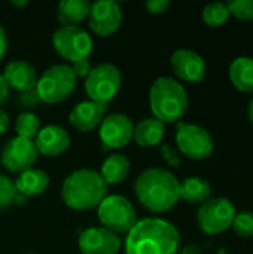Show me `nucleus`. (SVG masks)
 <instances>
[{
  "label": "nucleus",
  "mask_w": 253,
  "mask_h": 254,
  "mask_svg": "<svg viewBox=\"0 0 253 254\" xmlns=\"http://www.w3.org/2000/svg\"><path fill=\"white\" fill-rule=\"evenodd\" d=\"M180 244L177 228L158 217L137 220L127 234L125 254H176Z\"/></svg>",
  "instance_id": "1"
},
{
  "label": "nucleus",
  "mask_w": 253,
  "mask_h": 254,
  "mask_svg": "<svg viewBox=\"0 0 253 254\" xmlns=\"http://www.w3.org/2000/svg\"><path fill=\"white\" fill-rule=\"evenodd\" d=\"M134 193L146 210L166 213L180 199V182L169 170L151 167L137 176Z\"/></svg>",
  "instance_id": "2"
},
{
  "label": "nucleus",
  "mask_w": 253,
  "mask_h": 254,
  "mask_svg": "<svg viewBox=\"0 0 253 254\" xmlns=\"http://www.w3.org/2000/svg\"><path fill=\"white\" fill-rule=\"evenodd\" d=\"M107 196V185L100 173L91 168H79L70 173L61 186L63 202L75 211L97 208Z\"/></svg>",
  "instance_id": "3"
},
{
  "label": "nucleus",
  "mask_w": 253,
  "mask_h": 254,
  "mask_svg": "<svg viewBox=\"0 0 253 254\" xmlns=\"http://www.w3.org/2000/svg\"><path fill=\"white\" fill-rule=\"evenodd\" d=\"M149 104L154 118L163 124L180 122L188 110L189 98L185 86L173 77H158L149 91Z\"/></svg>",
  "instance_id": "4"
},
{
  "label": "nucleus",
  "mask_w": 253,
  "mask_h": 254,
  "mask_svg": "<svg viewBox=\"0 0 253 254\" xmlns=\"http://www.w3.org/2000/svg\"><path fill=\"white\" fill-rule=\"evenodd\" d=\"M76 76L69 64H54L46 68L36 83L39 100L46 104H58L67 100L76 89Z\"/></svg>",
  "instance_id": "5"
},
{
  "label": "nucleus",
  "mask_w": 253,
  "mask_h": 254,
  "mask_svg": "<svg viewBox=\"0 0 253 254\" xmlns=\"http://www.w3.org/2000/svg\"><path fill=\"white\" fill-rule=\"evenodd\" d=\"M121 85V70L115 64L103 63L91 68V71L85 77L84 88L91 101L107 106L109 101H112L119 92Z\"/></svg>",
  "instance_id": "6"
},
{
  "label": "nucleus",
  "mask_w": 253,
  "mask_h": 254,
  "mask_svg": "<svg viewBox=\"0 0 253 254\" xmlns=\"http://www.w3.org/2000/svg\"><path fill=\"white\" fill-rule=\"evenodd\" d=\"M97 214L103 228L116 235L128 234L137 223L133 204L121 195L106 196L97 207Z\"/></svg>",
  "instance_id": "7"
},
{
  "label": "nucleus",
  "mask_w": 253,
  "mask_h": 254,
  "mask_svg": "<svg viewBox=\"0 0 253 254\" xmlns=\"http://www.w3.org/2000/svg\"><path fill=\"white\" fill-rule=\"evenodd\" d=\"M55 52L69 63L88 60L92 52V39L86 30L79 25H61L52 34Z\"/></svg>",
  "instance_id": "8"
},
{
  "label": "nucleus",
  "mask_w": 253,
  "mask_h": 254,
  "mask_svg": "<svg viewBox=\"0 0 253 254\" xmlns=\"http://www.w3.org/2000/svg\"><path fill=\"white\" fill-rule=\"evenodd\" d=\"M237 211L227 198H210L197 213L198 228L207 235H219L233 226Z\"/></svg>",
  "instance_id": "9"
},
{
  "label": "nucleus",
  "mask_w": 253,
  "mask_h": 254,
  "mask_svg": "<svg viewBox=\"0 0 253 254\" xmlns=\"http://www.w3.org/2000/svg\"><path fill=\"white\" fill-rule=\"evenodd\" d=\"M176 144L180 155L192 161L207 159L215 149L213 138L207 129L195 124L177 122Z\"/></svg>",
  "instance_id": "10"
},
{
  "label": "nucleus",
  "mask_w": 253,
  "mask_h": 254,
  "mask_svg": "<svg viewBox=\"0 0 253 254\" xmlns=\"http://www.w3.org/2000/svg\"><path fill=\"white\" fill-rule=\"evenodd\" d=\"M37 155L39 153L33 140L15 137L4 144L0 155V162L7 171L21 174L36 164Z\"/></svg>",
  "instance_id": "11"
},
{
  "label": "nucleus",
  "mask_w": 253,
  "mask_h": 254,
  "mask_svg": "<svg viewBox=\"0 0 253 254\" xmlns=\"http://www.w3.org/2000/svg\"><path fill=\"white\" fill-rule=\"evenodd\" d=\"M88 22L97 36L109 37L115 34L122 24V9L115 0H97L91 3Z\"/></svg>",
  "instance_id": "12"
},
{
  "label": "nucleus",
  "mask_w": 253,
  "mask_h": 254,
  "mask_svg": "<svg viewBox=\"0 0 253 254\" xmlns=\"http://www.w3.org/2000/svg\"><path fill=\"white\" fill-rule=\"evenodd\" d=\"M133 121L124 113H110L100 124V140L106 147L121 149L133 140Z\"/></svg>",
  "instance_id": "13"
},
{
  "label": "nucleus",
  "mask_w": 253,
  "mask_h": 254,
  "mask_svg": "<svg viewBox=\"0 0 253 254\" xmlns=\"http://www.w3.org/2000/svg\"><path fill=\"white\" fill-rule=\"evenodd\" d=\"M174 74L189 83H200L206 79L207 65L203 57L191 49H177L170 58Z\"/></svg>",
  "instance_id": "14"
},
{
  "label": "nucleus",
  "mask_w": 253,
  "mask_h": 254,
  "mask_svg": "<svg viewBox=\"0 0 253 254\" xmlns=\"http://www.w3.org/2000/svg\"><path fill=\"white\" fill-rule=\"evenodd\" d=\"M82 254H118L121 250L119 235L101 228H88L79 237Z\"/></svg>",
  "instance_id": "15"
},
{
  "label": "nucleus",
  "mask_w": 253,
  "mask_h": 254,
  "mask_svg": "<svg viewBox=\"0 0 253 254\" xmlns=\"http://www.w3.org/2000/svg\"><path fill=\"white\" fill-rule=\"evenodd\" d=\"M33 141L36 144L37 153L48 158H57L69 149L70 135L64 128L58 125H48L40 128L37 137Z\"/></svg>",
  "instance_id": "16"
},
{
  "label": "nucleus",
  "mask_w": 253,
  "mask_h": 254,
  "mask_svg": "<svg viewBox=\"0 0 253 254\" xmlns=\"http://www.w3.org/2000/svg\"><path fill=\"white\" fill-rule=\"evenodd\" d=\"M107 106L106 104H98L94 101H82L78 103L70 115H69V122L70 125L81 132H89L100 127L104 115H106Z\"/></svg>",
  "instance_id": "17"
},
{
  "label": "nucleus",
  "mask_w": 253,
  "mask_h": 254,
  "mask_svg": "<svg viewBox=\"0 0 253 254\" xmlns=\"http://www.w3.org/2000/svg\"><path fill=\"white\" fill-rule=\"evenodd\" d=\"M1 76L9 89H15L24 94L36 89V83H37L36 70L30 63L24 60H13L7 63Z\"/></svg>",
  "instance_id": "18"
},
{
  "label": "nucleus",
  "mask_w": 253,
  "mask_h": 254,
  "mask_svg": "<svg viewBox=\"0 0 253 254\" xmlns=\"http://www.w3.org/2000/svg\"><path fill=\"white\" fill-rule=\"evenodd\" d=\"M164 132L166 124L155 118H145L134 127L133 138L140 147H154L163 141Z\"/></svg>",
  "instance_id": "19"
},
{
  "label": "nucleus",
  "mask_w": 253,
  "mask_h": 254,
  "mask_svg": "<svg viewBox=\"0 0 253 254\" xmlns=\"http://www.w3.org/2000/svg\"><path fill=\"white\" fill-rule=\"evenodd\" d=\"M49 186V176L42 170L30 168L18 176L15 180L16 192L24 196H37L42 195Z\"/></svg>",
  "instance_id": "20"
},
{
  "label": "nucleus",
  "mask_w": 253,
  "mask_h": 254,
  "mask_svg": "<svg viewBox=\"0 0 253 254\" xmlns=\"http://www.w3.org/2000/svg\"><path fill=\"white\" fill-rule=\"evenodd\" d=\"M228 76L234 88L242 92L253 94V58L252 57H237L228 70Z\"/></svg>",
  "instance_id": "21"
},
{
  "label": "nucleus",
  "mask_w": 253,
  "mask_h": 254,
  "mask_svg": "<svg viewBox=\"0 0 253 254\" xmlns=\"http://www.w3.org/2000/svg\"><path fill=\"white\" fill-rule=\"evenodd\" d=\"M212 196V186L203 177H188L180 183V199L192 205H203Z\"/></svg>",
  "instance_id": "22"
},
{
  "label": "nucleus",
  "mask_w": 253,
  "mask_h": 254,
  "mask_svg": "<svg viewBox=\"0 0 253 254\" xmlns=\"http://www.w3.org/2000/svg\"><path fill=\"white\" fill-rule=\"evenodd\" d=\"M89 9L88 0H63L57 4V19L63 25H78L88 18Z\"/></svg>",
  "instance_id": "23"
},
{
  "label": "nucleus",
  "mask_w": 253,
  "mask_h": 254,
  "mask_svg": "<svg viewBox=\"0 0 253 254\" xmlns=\"http://www.w3.org/2000/svg\"><path fill=\"white\" fill-rule=\"evenodd\" d=\"M128 173H130V161L125 155H121V153L109 155L104 159L101 170H100V176L107 186L124 182Z\"/></svg>",
  "instance_id": "24"
},
{
  "label": "nucleus",
  "mask_w": 253,
  "mask_h": 254,
  "mask_svg": "<svg viewBox=\"0 0 253 254\" xmlns=\"http://www.w3.org/2000/svg\"><path fill=\"white\" fill-rule=\"evenodd\" d=\"M231 13L228 4L224 1H213L209 3L203 9V21L209 27H221L228 22Z\"/></svg>",
  "instance_id": "25"
},
{
  "label": "nucleus",
  "mask_w": 253,
  "mask_h": 254,
  "mask_svg": "<svg viewBox=\"0 0 253 254\" xmlns=\"http://www.w3.org/2000/svg\"><path fill=\"white\" fill-rule=\"evenodd\" d=\"M15 131H16L18 137L33 140L37 137V134L40 131V121L34 113L24 112L15 121Z\"/></svg>",
  "instance_id": "26"
},
{
  "label": "nucleus",
  "mask_w": 253,
  "mask_h": 254,
  "mask_svg": "<svg viewBox=\"0 0 253 254\" xmlns=\"http://www.w3.org/2000/svg\"><path fill=\"white\" fill-rule=\"evenodd\" d=\"M231 228L240 238H246V240L253 238V211L237 213Z\"/></svg>",
  "instance_id": "27"
},
{
  "label": "nucleus",
  "mask_w": 253,
  "mask_h": 254,
  "mask_svg": "<svg viewBox=\"0 0 253 254\" xmlns=\"http://www.w3.org/2000/svg\"><path fill=\"white\" fill-rule=\"evenodd\" d=\"M16 188L15 182L4 176L0 174V210H4L12 205V202L16 199Z\"/></svg>",
  "instance_id": "28"
},
{
  "label": "nucleus",
  "mask_w": 253,
  "mask_h": 254,
  "mask_svg": "<svg viewBox=\"0 0 253 254\" xmlns=\"http://www.w3.org/2000/svg\"><path fill=\"white\" fill-rule=\"evenodd\" d=\"M230 13L242 21H253V0H231L227 3Z\"/></svg>",
  "instance_id": "29"
},
{
  "label": "nucleus",
  "mask_w": 253,
  "mask_h": 254,
  "mask_svg": "<svg viewBox=\"0 0 253 254\" xmlns=\"http://www.w3.org/2000/svg\"><path fill=\"white\" fill-rule=\"evenodd\" d=\"M160 153H161V156H163V159L166 161L167 165H170L173 168H179L180 167V164H182V155L171 144H167V143L161 144Z\"/></svg>",
  "instance_id": "30"
},
{
  "label": "nucleus",
  "mask_w": 253,
  "mask_h": 254,
  "mask_svg": "<svg viewBox=\"0 0 253 254\" xmlns=\"http://www.w3.org/2000/svg\"><path fill=\"white\" fill-rule=\"evenodd\" d=\"M145 6H146L149 13L161 15V13H164L170 7V1L169 0H148L145 3Z\"/></svg>",
  "instance_id": "31"
},
{
  "label": "nucleus",
  "mask_w": 253,
  "mask_h": 254,
  "mask_svg": "<svg viewBox=\"0 0 253 254\" xmlns=\"http://www.w3.org/2000/svg\"><path fill=\"white\" fill-rule=\"evenodd\" d=\"M70 67H72V70H73V73H75L76 79H78V77L85 79V77L88 76V73L91 71V64H89V61H88V60H82V61L73 63Z\"/></svg>",
  "instance_id": "32"
},
{
  "label": "nucleus",
  "mask_w": 253,
  "mask_h": 254,
  "mask_svg": "<svg viewBox=\"0 0 253 254\" xmlns=\"http://www.w3.org/2000/svg\"><path fill=\"white\" fill-rule=\"evenodd\" d=\"M6 51H7V34H6L4 28L0 25V61L3 60Z\"/></svg>",
  "instance_id": "33"
},
{
  "label": "nucleus",
  "mask_w": 253,
  "mask_h": 254,
  "mask_svg": "<svg viewBox=\"0 0 253 254\" xmlns=\"http://www.w3.org/2000/svg\"><path fill=\"white\" fill-rule=\"evenodd\" d=\"M7 95H9V88L3 79V76L0 74V106L7 100Z\"/></svg>",
  "instance_id": "34"
},
{
  "label": "nucleus",
  "mask_w": 253,
  "mask_h": 254,
  "mask_svg": "<svg viewBox=\"0 0 253 254\" xmlns=\"http://www.w3.org/2000/svg\"><path fill=\"white\" fill-rule=\"evenodd\" d=\"M9 128V116L4 110L0 109V134H4Z\"/></svg>",
  "instance_id": "35"
},
{
  "label": "nucleus",
  "mask_w": 253,
  "mask_h": 254,
  "mask_svg": "<svg viewBox=\"0 0 253 254\" xmlns=\"http://www.w3.org/2000/svg\"><path fill=\"white\" fill-rule=\"evenodd\" d=\"M201 247L200 246H197V244H189V246H186V247H183L182 249V252L180 254H201Z\"/></svg>",
  "instance_id": "36"
},
{
  "label": "nucleus",
  "mask_w": 253,
  "mask_h": 254,
  "mask_svg": "<svg viewBox=\"0 0 253 254\" xmlns=\"http://www.w3.org/2000/svg\"><path fill=\"white\" fill-rule=\"evenodd\" d=\"M10 4H12V6H15V7H24V6H27V4H28V1H27V0H19V1L12 0V1H10Z\"/></svg>",
  "instance_id": "37"
},
{
  "label": "nucleus",
  "mask_w": 253,
  "mask_h": 254,
  "mask_svg": "<svg viewBox=\"0 0 253 254\" xmlns=\"http://www.w3.org/2000/svg\"><path fill=\"white\" fill-rule=\"evenodd\" d=\"M248 116H249L251 122L253 124V98L249 101V104H248Z\"/></svg>",
  "instance_id": "38"
},
{
  "label": "nucleus",
  "mask_w": 253,
  "mask_h": 254,
  "mask_svg": "<svg viewBox=\"0 0 253 254\" xmlns=\"http://www.w3.org/2000/svg\"><path fill=\"white\" fill-rule=\"evenodd\" d=\"M218 254H227V250H225V249H221V250L218 252Z\"/></svg>",
  "instance_id": "39"
},
{
  "label": "nucleus",
  "mask_w": 253,
  "mask_h": 254,
  "mask_svg": "<svg viewBox=\"0 0 253 254\" xmlns=\"http://www.w3.org/2000/svg\"><path fill=\"white\" fill-rule=\"evenodd\" d=\"M27 254H34V253H27Z\"/></svg>",
  "instance_id": "40"
}]
</instances>
